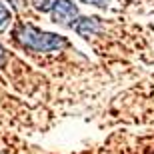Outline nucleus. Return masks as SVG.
<instances>
[{
  "instance_id": "nucleus-1",
  "label": "nucleus",
  "mask_w": 154,
  "mask_h": 154,
  "mask_svg": "<svg viewBox=\"0 0 154 154\" xmlns=\"http://www.w3.org/2000/svg\"><path fill=\"white\" fill-rule=\"evenodd\" d=\"M12 36L20 46H24L32 52H54L68 46V40L64 36L44 32V30L36 28L32 24H18L16 28L12 30Z\"/></svg>"
},
{
  "instance_id": "nucleus-6",
  "label": "nucleus",
  "mask_w": 154,
  "mask_h": 154,
  "mask_svg": "<svg viewBox=\"0 0 154 154\" xmlns=\"http://www.w3.org/2000/svg\"><path fill=\"white\" fill-rule=\"evenodd\" d=\"M84 4H90V6H98V8H106L110 0H80Z\"/></svg>"
},
{
  "instance_id": "nucleus-2",
  "label": "nucleus",
  "mask_w": 154,
  "mask_h": 154,
  "mask_svg": "<svg viewBox=\"0 0 154 154\" xmlns=\"http://www.w3.org/2000/svg\"><path fill=\"white\" fill-rule=\"evenodd\" d=\"M52 22L60 26H76L78 22V8L70 0H58L52 8Z\"/></svg>"
},
{
  "instance_id": "nucleus-7",
  "label": "nucleus",
  "mask_w": 154,
  "mask_h": 154,
  "mask_svg": "<svg viewBox=\"0 0 154 154\" xmlns=\"http://www.w3.org/2000/svg\"><path fill=\"white\" fill-rule=\"evenodd\" d=\"M2 58H4V50H2V46H0V62H2Z\"/></svg>"
},
{
  "instance_id": "nucleus-3",
  "label": "nucleus",
  "mask_w": 154,
  "mask_h": 154,
  "mask_svg": "<svg viewBox=\"0 0 154 154\" xmlns=\"http://www.w3.org/2000/svg\"><path fill=\"white\" fill-rule=\"evenodd\" d=\"M100 20H98L96 16H84V18H78V22H76L74 30L78 32L80 36H84V38H88V36H94L100 32Z\"/></svg>"
},
{
  "instance_id": "nucleus-4",
  "label": "nucleus",
  "mask_w": 154,
  "mask_h": 154,
  "mask_svg": "<svg viewBox=\"0 0 154 154\" xmlns=\"http://www.w3.org/2000/svg\"><path fill=\"white\" fill-rule=\"evenodd\" d=\"M10 20H12V12H10V8L0 0V32L2 30H6V26L10 24Z\"/></svg>"
},
{
  "instance_id": "nucleus-5",
  "label": "nucleus",
  "mask_w": 154,
  "mask_h": 154,
  "mask_svg": "<svg viewBox=\"0 0 154 154\" xmlns=\"http://www.w3.org/2000/svg\"><path fill=\"white\" fill-rule=\"evenodd\" d=\"M56 2L58 0H32L34 8L40 12H52V8L56 6Z\"/></svg>"
}]
</instances>
